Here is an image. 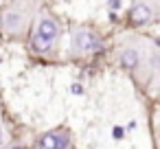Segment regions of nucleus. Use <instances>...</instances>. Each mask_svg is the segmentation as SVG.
Returning <instances> with one entry per match:
<instances>
[{
  "mask_svg": "<svg viewBox=\"0 0 160 149\" xmlns=\"http://www.w3.org/2000/svg\"><path fill=\"white\" fill-rule=\"evenodd\" d=\"M57 37V24L48 18H44L40 24H38V33L33 35V48L44 53L48 51V46L53 44V40Z\"/></svg>",
  "mask_w": 160,
  "mask_h": 149,
  "instance_id": "1",
  "label": "nucleus"
},
{
  "mask_svg": "<svg viewBox=\"0 0 160 149\" xmlns=\"http://www.w3.org/2000/svg\"><path fill=\"white\" fill-rule=\"evenodd\" d=\"M40 149H66L68 147V134L64 132H48L38 142Z\"/></svg>",
  "mask_w": 160,
  "mask_h": 149,
  "instance_id": "2",
  "label": "nucleus"
},
{
  "mask_svg": "<svg viewBox=\"0 0 160 149\" xmlns=\"http://www.w3.org/2000/svg\"><path fill=\"white\" fill-rule=\"evenodd\" d=\"M72 42H75V48L81 51V53H92V51L99 48V40H97L94 33H90V31H77Z\"/></svg>",
  "mask_w": 160,
  "mask_h": 149,
  "instance_id": "3",
  "label": "nucleus"
},
{
  "mask_svg": "<svg viewBox=\"0 0 160 149\" xmlns=\"http://www.w3.org/2000/svg\"><path fill=\"white\" fill-rule=\"evenodd\" d=\"M149 16H151V9H149L147 5H136V7L132 9V20H134L136 24L147 22V20H149Z\"/></svg>",
  "mask_w": 160,
  "mask_h": 149,
  "instance_id": "4",
  "label": "nucleus"
},
{
  "mask_svg": "<svg viewBox=\"0 0 160 149\" xmlns=\"http://www.w3.org/2000/svg\"><path fill=\"white\" fill-rule=\"evenodd\" d=\"M121 62H123L125 68H136V66H138V53H136L134 48H127V51H123Z\"/></svg>",
  "mask_w": 160,
  "mask_h": 149,
  "instance_id": "5",
  "label": "nucleus"
},
{
  "mask_svg": "<svg viewBox=\"0 0 160 149\" xmlns=\"http://www.w3.org/2000/svg\"><path fill=\"white\" fill-rule=\"evenodd\" d=\"M7 24H9V27H13V24H18V16H13V13H11V16L7 18Z\"/></svg>",
  "mask_w": 160,
  "mask_h": 149,
  "instance_id": "6",
  "label": "nucleus"
},
{
  "mask_svg": "<svg viewBox=\"0 0 160 149\" xmlns=\"http://www.w3.org/2000/svg\"><path fill=\"white\" fill-rule=\"evenodd\" d=\"M108 5H110V9H118L121 7V0H110Z\"/></svg>",
  "mask_w": 160,
  "mask_h": 149,
  "instance_id": "7",
  "label": "nucleus"
},
{
  "mask_svg": "<svg viewBox=\"0 0 160 149\" xmlns=\"http://www.w3.org/2000/svg\"><path fill=\"white\" fill-rule=\"evenodd\" d=\"M72 92H75V94H79V92H81V86H77V83H75V86H72Z\"/></svg>",
  "mask_w": 160,
  "mask_h": 149,
  "instance_id": "8",
  "label": "nucleus"
},
{
  "mask_svg": "<svg viewBox=\"0 0 160 149\" xmlns=\"http://www.w3.org/2000/svg\"><path fill=\"white\" fill-rule=\"evenodd\" d=\"M0 142H2V127H0Z\"/></svg>",
  "mask_w": 160,
  "mask_h": 149,
  "instance_id": "9",
  "label": "nucleus"
},
{
  "mask_svg": "<svg viewBox=\"0 0 160 149\" xmlns=\"http://www.w3.org/2000/svg\"><path fill=\"white\" fill-rule=\"evenodd\" d=\"M11 149H24V147H20V145H16V147H11Z\"/></svg>",
  "mask_w": 160,
  "mask_h": 149,
  "instance_id": "10",
  "label": "nucleus"
}]
</instances>
